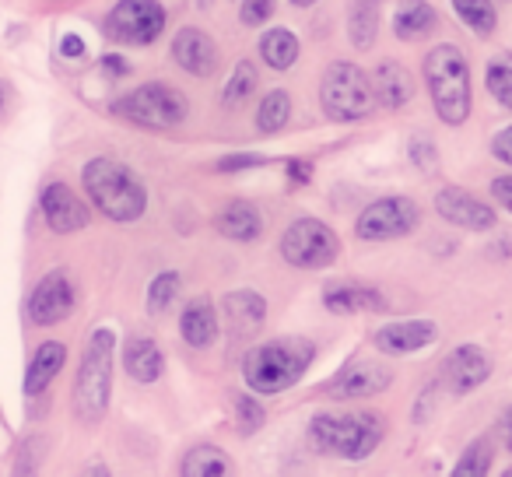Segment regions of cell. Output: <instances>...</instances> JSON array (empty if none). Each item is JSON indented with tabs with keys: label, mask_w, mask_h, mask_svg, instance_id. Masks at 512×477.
<instances>
[{
	"label": "cell",
	"mask_w": 512,
	"mask_h": 477,
	"mask_svg": "<svg viewBox=\"0 0 512 477\" xmlns=\"http://www.w3.org/2000/svg\"><path fill=\"white\" fill-rule=\"evenodd\" d=\"M316 348L306 337H278V341L256 344L242 358V376L253 393H281L295 386L313 365Z\"/></svg>",
	"instance_id": "6da1fadb"
},
{
	"label": "cell",
	"mask_w": 512,
	"mask_h": 477,
	"mask_svg": "<svg viewBox=\"0 0 512 477\" xmlns=\"http://www.w3.org/2000/svg\"><path fill=\"white\" fill-rule=\"evenodd\" d=\"M85 190L92 204L106 214L109 221H137L148 211V190L137 179L134 169H127L116 158H92L81 172Z\"/></svg>",
	"instance_id": "7a4b0ae2"
},
{
	"label": "cell",
	"mask_w": 512,
	"mask_h": 477,
	"mask_svg": "<svg viewBox=\"0 0 512 477\" xmlns=\"http://www.w3.org/2000/svg\"><path fill=\"white\" fill-rule=\"evenodd\" d=\"M425 85L442 123L460 127L470 116V67L460 46L439 43L425 57Z\"/></svg>",
	"instance_id": "3957f363"
},
{
	"label": "cell",
	"mask_w": 512,
	"mask_h": 477,
	"mask_svg": "<svg viewBox=\"0 0 512 477\" xmlns=\"http://www.w3.org/2000/svg\"><path fill=\"white\" fill-rule=\"evenodd\" d=\"M113 355H116V334L99 327L88 337L78 379H74V414L85 425L102 421L109 411V400H113Z\"/></svg>",
	"instance_id": "277c9868"
},
{
	"label": "cell",
	"mask_w": 512,
	"mask_h": 477,
	"mask_svg": "<svg viewBox=\"0 0 512 477\" xmlns=\"http://www.w3.org/2000/svg\"><path fill=\"white\" fill-rule=\"evenodd\" d=\"M383 418L372 411H351V414H316L309 425V439L323 453H334L341 460H369L376 446L383 442Z\"/></svg>",
	"instance_id": "5b68a950"
},
{
	"label": "cell",
	"mask_w": 512,
	"mask_h": 477,
	"mask_svg": "<svg viewBox=\"0 0 512 477\" xmlns=\"http://www.w3.org/2000/svg\"><path fill=\"white\" fill-rule=\"evenodd\" d=\"M320 106H323V113L337 123H355V120L372 116V109H376V92H372L369 74L358 64H348V60L330 64L320 81Z\"/></svg>",
	"instance_id": "8992f818"
},
{
	"label": "cell",
	"mask_w": 512,
	"mask_h": 477,
	"mask_svg": "<svg viewBox=\"0 0 512 477\" xmlns=\"http://www.w3.org/2000/svg\"><path fill=\"white\" fill-rule=\"evenodd\" d=\"M113 113L123 116L134 127H148V130H169L179 127L190 113L186 106V95L172 85H162V81H151V85H141L134 92H127L123 99L113 102Z\"/></svg>",
	"instance_id": "52a82bcc"
},
{
	"label": "cell",
	"mask_w": 512,
	"mask_h": 477,
	"mask_svg": "<svg viewBox=\"0 0 512 477\" xmlns=\"http://www.w3.org/2000/svg\"><path fill=\"white\" fill-rule=\"evenodd\" d=\"M341 253L337 232L320 218H299L281 235V257L299 271H323Z\"/></svg>",
	"instance_id": "ba28073f"
},
{
	"label": "cell",
	"mask_w": 512,
	"mask_h": 477,
	"mask_svg": "<svg viewBox=\"0 0 512 477\" xmlns=\"http://www.w3.org/2000/svg\"><path fill=\"white\" fill-rule=\"evenodd\" d=\"M421 211L411 197H383L372 200L355 221L358 239L365 243H390V239H404L418 228Z\"/></svg>",
	"instance_id": "9c48e42d"
},
{
	"label": "cell",
	"mask_w": 512,
	"mask_h": 477,
	"mask_svg": "<svg viewBox=\"0 0 512 477\" xmlns=\"http://www.w3.org/2000/svg\"><path fill=\"white\" fill-rule=\"evenodd\" d=\"M165 29V8L158 0H120L106 18L109 39L123 46H151Z\"/></svg>",
	"instance_id": "30bf717a"
},
{
	"label": "cell",
	"mask_w": 512,
	"mask_h": 477,
	"mask_svg": "<svg viewBox=\"0 0 512 477\" xmlns=\"http://www.w3.org/2000/svg\"><path fill=\"white\" fill-rule=\"evenodd\" d=\"M74 313V285L67 271H50L29 299V320L36 327H57Z\"/></svg>",
	"instance_id": "8fae6325"
},
{
	"label": "cell",
	"mask_w": 512,
	"mask_h": 477,
	"mask_svg": "<svg viewBox=\"0 0 512 477\" xmlns=\"http://www.w3.org/2000/svg\"><path fill=\"white\" fill-rule=\"evenodd\" d=\"M435 214L449 225L470 228V232H488L495 228V211L484 204L481 197H474L463 186H446V190L435 193Z\"/></svg>",
	"instance_id": "7c38bea8"
},
{
	"label": "cell",
	"mask_w": 512,
	"mask_h": 477,
	"mask_svg": "<svg viewBox=\"0 0 512 477\" xmlns=\"http://www.w3.org/2000/svg\"><path fill=\"white\" fill-rule=\"evenodd\" d=\"M491 376V358L477 344H460L442 358V386L449 393H470Z\"/></svg>",
	"instance_id": "4fadbf2b"
},
{
	"label": "cell",
	"mask_w": 512,
	"mask_h": 477,
	"mask_svg": "<svg viewBox=\"0 0 512 477\" xmlns=\"http://www.w3.org/2000/svg\"><path fill=\"white\" fill-rule=\"evenodd\" d=\"M390 383H393V372L383 362H355L330 379L327 393L341 400H369L376 393H383Z\"/></svg>",
	"instance_id": "5bb4252c"
},
{
	"label": "cell",
	"mask_w": 512,
	"mask_h": 477,
	"mask_svg": "<svg viewBox=\"0 0 512 477\" xmlns=\"http://www.w3.org/2000/svg\"><path fill=\"white\" fill-rule=\"evenodd\" d=\"M43 218L57 235H71L88 225V207L71 186L50 183L43 190Z\"/></svg>",
	"instance_id": "9a60e30c"
},
{
	"label": "cell",
	"mask_w": 512,
	"mask_h": 477,
	"mask_svg": "<svg viewBox=\"0 0 512 477\" xmlns=\"http://www.w3.org/2000/svg\"><path fill=\"white\" fill-rule=\"evenodd\" d=\"M172 60L193 78H211L218 71V46L207 32L179 29L176 39H172Z\"/></svg>",
	"instance_id": "2e32d148"
},
{
	"label": "cell",
	"mask_w": 512,
	"mask_h": 477,
	"mask_svg": "<svg viewBox=\"0 0 512 477\" xmlns=\"http://www.w3.org/2000/svg\"><path fill=\"white\" fill-rule=\"evenodd\" d=\"M435 323L432 320H397L386 323L372 334V344H376L383 355H414V351L428 348L435 341Z\"/></svg>",
	"instance_id": "e0dca14e"
},
{
	"label": "cell",
	"mask_w": 512,
	"mask_h": 477,
	"mask_svg": "<svg viewBox=\"0 0 512 477\" xmlns=\"http://www.w3.org/2000/svg\"><path fill=\"white\" fill-rule=\"evenodd\" d=\"M221 309H225L228 334L239 337V341L253 337L256 330L264 327V320H267V302H264V295L249 292V288H239V292H228V295H225V302H221Z\"/></svg>",
	"instance_id": "ac0fdd59"
},
{
	"label": "cell",
	"mask_w": 512,
	"mask_h": 477,
	"mask_svg": "<svg viewBox=\"0 0 512 477\" xmlns=\"http://www.w3.org/2000/svg\"><path fill=\"white\" fill-rule=\"evenodd\" d=\"M179 334L190 348H211L214 337H218V313H214V302L207 295L186 302L183 316H179Z\"/></svg>",
	"instance_id": "d6986e66"
},
{
	"label": "cell",
	"mask_w": 512,
	"mask_h": 477,
	"mask_svg": "<svg viewBox=\"0 0 512 477\" xmlns=\"http://www.w3.org/2000/svg\"><path fill=\"white\" fill-rule=\"evenodd\" d=\"M372 92H376V102H383L386 109H404L414 99V81L404 64L383 60L372 74Z\"/></svg>",
	"instance_id": "ffe728a7"
},
{
	"label": "cell",
	"mask_w": 512,
	"mask_h": 477,
	"mask_svg": "<svg viewBox=\"0 0 512 477\" xmlns=\"http://www.w3.org/2000/svg\"><path fill=\"white\" fill-rule=\"evenodd\" d=\"M323 306L334 316H351V313H386V299L376 288L362 285H334L323 292Z\"/></svg>",
	"instance_id": "44dd1931"
},
{
	"label": "cell",
	"mask_w": 512,
	"mask_h": 477,
	"mask_svg": "<svg viewBox=\"0 0 512 477\" xmlns=\"http://www.w3.org/2000/svg\"><path fill=\"white\" fill-rule=\"evenodd\" d=\"M214 225H218V232L225 235V239H235V243H253V239H260V232H264V218H260V211H256L253 204H246V200H232L228 207H221Z\"/></svg>",
	"instance_id": "7402d4cb"
},
{
	"label": "cell",
	"mask_w": 512,
	"mask_h": 477,
	"mask_svg": "<svg viewBox=\"0 0 512 477\" xmlns=\"http://www.w3.org/2000/svg\"><path fill=\"white\" fill-rule=\"evenodd\" d=\"M123 369H127V376L137 379V383H155L165 369V358L151 337L137 334V337H130L127 348H123Z\"/></svg>",
	"instance_id": "603a6c76"
},
{
	"label": "cell",
	"mask_w": 512,
	"mask_h": 477,
	"mask_svg": "<svg viewBox=\"0 0 512 477\" xmlns=\"http://www.w3.org/2000/svg\"><path fill=\"white\" fill-rule=\"evenodd\" d=\"M67 362V348L60 341H46L39 344V351L32 355L29 362V376H25V390L29 393H43L46 386L53 383V379L60 376V369H64Z\"/></svg>",
	"instance_id": "cb8c5ba5"
},
{
	"label": "cell",
	"mask_w": 512,
	"mask_h": 477,
	"mask_svg": "<svg viewBox=\"0 0 512 477\" xmlns=\"http://www.w3.org/2000/svg\"><path fill=\"white\" fill-rule=\"evenodd\" d=\"M435 22H439V15H435L432 4H425V0H407L404 8H397V15H393V32H397V39H404V43H414V39L428 36V32L435 29Z\"/></svg>",
	"instance_id": "d4e9b609"
},
{
	"label": "cell",
	"mask_w": 512,
	"mask_h": 477,
	"mask_svg": "<svg viewBox=\"0 0 512 477\" xmlns=\"http://www.w3.org/2000/svg\"><path fill=\"white\" fill-rule=\"evenodd\" d=\"M260 57H264L267 67L274 71H288L299 60V39H295L292 29H271L264 39H260Z\"/></svg>",
	"instance_id": "484cf974"
},
{
	"label": "cell",
	"mask_w": 512,
	"mask_h": 477,
	"mask_svg": "<svg viewBox=\"0 0 512 477\" xmlns=\"http://www.w3.org/2000/svg\"><path fill=\"white\" fill-rule=\"evenodd\" d=\"M232 470V460H228L225 449L218 446H197L183 456L179 463V474L183 477H221Z\"/></svg>",
	"instance_id": "4316f807"
},
{
	"label": "cell",
	"mask_w": 512,
	"mask_h": 477,
	"mask_svg": "<svg viewBox=\"0 0 512 477\" xmlns=\"http://www.w3.org/2000/svg\"><path fill=\"white\" fill-rule=\"evenodd\" d=\"M379 32V0H355L348 15V39L355 50H369Z\"/></svg>",
	"instance_id": "83f0119b"
},
{
	"label": "cell",
	"mask_w": 512,
	"mask_h": 477,
	"mask_svg": "<svg viewBox=\"0 0 512 477\" xmlns=\"http://www.w3.org/2000/svg\"><path fill=\"white\" fill-rule=\"evenodd\" d=\"M453 11L460 15V22L481 39H488L498 25V11L491 0H453Z\"/></svg>",
	"instance_id": "f1b7e54d"
},
{
	"label": "cell",
	"mask_w": 512,
	"mask_h": 477,
	"mask_svg": "<svg viewBox=\"0 0 512 477\" xmlns=\"http://www.w3.org/2000/svg\"><path fill=\"white\" fill-rule=\"evenodd\" d=\"M288 120H292V95L281 92V88L267 92L260 109H256V127H260V134H278Z\"/></svg>",
	"instance_id": "f546056e"
},
{
	"label": "cell",
	"mask_w": 512,
	"mask_h": 477,
	"mask_svg": "<svg viewBox=\"0 0 512 477\" xmlns=\"http://www.w3.org/2000/svg\"><path fill=\"white\" fill-rule=\"evenodd\" d=\"M256 85H260V78H256V67L249 64V60H239V64H235V71L228 74V85H225L221 102H225V106H242L249 95H256Z\"/></svg>",
	"instance_id": "4dcf8cb0"
},
{
	"label": "cell",
	"mask_w": 512,
	"mask_h": 477,
	"mask_svg": "<svg viewBox=\"0 0 512 477\" xmlns=\"http://www.w3.org/2000/svg\"><path fill=\"white\" fill-rule=\"evenodd\" d=\"M491 460H495V446H491V439H474L467 449H463V456L453 467V474L456 477H481L491 470Z\"/></svg>",
	"instance_id": "1f68e13d"
},
{
	"label": "cell",
	"mask_w": 512,
	"mask_h": 477,
	"mask_svg": "<svg viewBox=\"0 0 512 477\" xmlns=\"http://www.w3.org/2000/svg\"><path fill=\"white\" fill-rule=\"evenodd\" d=\"M484 81H488V92L495 95L498 106L512 109V53H502V57L491 60Z\"/></svg>",
	"instance_id": "d6a6232c"
},
{
	"label": "cell",
	"mask_w": 512,
	"mask_h": 477,
	"mask_svg": "<svg viewBox=\"0 0 512 477\" xmlns=\"http://www.w3.org/2000/svg\"><path fill=\"white\" fill-rule=\"evenodd\" d=\"M176 295H179V274H172V271L158 274V278L151 281V288H148V313L151 316L169 313L172 302H176Z\"/></svg>",
	"instance_id": "836d02e7"
},
{
	"label": "cell",
	"mask_w": 512,
	"mask_h": 477,
	"mask_svg": "<svg viewBox=\"0 0 512 477\" xmlns=\"http://www.w3.org/2000/svg\"><path fill=\"white\" fill-rule=\"evenodd\" d=\"M235 414H239V432L242 435L260 432V428H264V421H267L264 407L256 404L253 397H235Z\"/></svg>",
	"instance_id": "e575fe53"
},
{
	"label": "cell",
	"mask_w": 512,
	"mask_h": 477,
	"mask_svg": "<svg viewBox=\"0 0 512 477\" xmlns=\"http://www.w3.org/2000/svg\"><path fill=\"white\" fill-rule=\"evenodd\" d=\"M274 15V0H242V25H264Z\"/></svg>",
	"instance_id": "d590c367"
},
{
	"label": "cell",
	"mask_w": 512,
	"mask_h": 477,
	"mask_svg": "<svg viewBox=\"0 0 512 477\" xmlns=\"http://www.w3.org/2000/svg\"><path fill=\"white\" fill-rule=\"evenodd\" d=\"M491 155H495L498 162L512 165V127L498 130V134L491 137Z\"/></svg>",
	"instance_id": "8d00e7d4"
},
{
	"label": "cell",
	"mask_w": 512,
	"mask_h": 477,
	"mask_svg": "<svg viewBox=\"0 0 512 477\" xmlns=\"http://www.w3.org/2000/svg\"><path fill=\"white\" fill-rule=\"evenodd\" d=\"M491 197L512 214V176H498L495 183H491Z\"/></svg>",
	"instance_id": "74e56055"
},
{
	"label": "cell",
	"mask_w": 512,
	"mask_h": 477,
	"mask_svg": "<svg viewBox=\"0 0 512 477\" xmlns=\"http://www.w3.org/2000/svg\"><path fill=\"white\" fill-rule=\"evenodd\" d=\"M264 158L256 155H232V158H221L218 162V172H239V169H249V165H260Z\"/></svg>",
	"instance_id": "f35d334b"
},
{
	"label": "cell",
	"mask_w": 512,
	"mask_h": 477,
	"mask_svg": "<svg viewBox=\"0 0 512 477\" xmlns=\"http://www.w3.org/2000/svg\"><path fill=\"white\" fill-rule=\"evenodd\" d=\"M411 148H414V162H418L421 169L432 172V169H435V151H432V141H421V137H418V141H414Z\"/></svg>",
	"instance_id": "ab89813d"
},
{
	"label": "cell",
	"mask_w": 512,
	"mask_h": 477,
	"mask_svg": "<svg viewBox=\"0 0 512 477\" xmlns=\"http://www.w3.org/2000/svg\"><path fill=\"white\" fill-rule=\"evenodd\" d=\"M288 176H292V183H299V186L309 183V179H313V165L295 158V162H288Z\"/></svg>",
	"instance_id": "60d3db41"
},
{
	"label": "cell",
	"mask_w": 512,
	"mask_h": 477,
	"mask_svg": "<svg viewBox=\"0 0 512 477\" xmlns=\"http://www.w3.org/2000/svg\"><path fill=\"white\" fill-rule=\"evenodd\" d=\"M60 53H64V57H81V53H85V43H81L78 36H64V43H60Z\"/></svg>",
	"instance_id": "b9f144b4"
},
{
	"label": "cell",
	"mask_w": 512,
	"mask_h": 477,
	"mask_svg": "<svg viewBox=\"0 0 512 477\" xmlns=\"http://www.w3.org/2000/svg\"><path fill=\"white\" fill-rule=\"evenodd\" d=\"M498 435H502V442L512 449V407L502 411V418H498Z\"/></svg>",
	"instance_id": "7bdbcfd3"
},
{
	"label": "cell",
	"mask_w": 512,
	"mask_h": 477,
	"mask_svg": "<svg viewBox=\"0 0 512 477\" xmlns=\"http://www.w3.org/2000/svg\"><path fill=\"white\" fill-rule=\"evenodd\" d=\"M102 64H106L113 74H127V71H130V67H127V60H123V57H106V60H102Z\"/></svg>",
	"instance_id": "ee69618b"
},
{
	"label": "cell",
	"mask_w": 512,
	"mask_h": 477,
	"mask_svg": "<svg viewBox=\"0 0 512 477\" xmlns=\"http://www.w3.org/2000/svg\"><path fill=\"white\" fill-rule=\"evenodd\" d=\"M4 109H8V88H4V81H0V116H4Z\"/></svg>",
	"instance_id": "f6af8a7d"
},
{
	"label": "cell",
	"mask_w": 512,
	"mask_h": 477,
	"mask_svg": "<svg viewBox=\"0 0 512 477\" xmlns=\"http://www.w3.org/2000/svg\"><path fill=\"white\" fill-rule=\"evenodd\" d=\"M292 4H295V8H313L316 0H292Z\"/></svg>",
	"instance_id": "bcb514c9"
},
{
	"label": "cell",
	"mask_w": 512,
	"mask_h": 477,
	"mask_svg": "<svg viewBox=\"0 0 512 477\" xmlns=\"http://www.w3.org/2000/svg\"><path fill=\"white\" fill-rule=\"evenodd\" d=\"M509 477H512V467H509Z\"/></svg>",
	"instance_id": "7dc6e473"
}]
</instances>
